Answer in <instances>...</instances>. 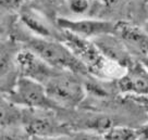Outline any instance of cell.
<instances>
[{
	"mask_svg": "<svg viewBox=\"0 0 148 140\" xmlns=\"http://www.w3.org/2000/svg\"><path fill=\"white\" fill-rule=\"evenodd\" d=\"M24 42L26 48L38 54L53 69L70 71L81 76L89 75L87 67L83 62H81L69 47L59 39L42 38L33 35L28 36Z\"/></svg>",
	"mask_w": 148,
	"mask_h": 140,
	"instance_id": "cell-1",
	"label": "cell"
},
{
	"mask_svg": "<svg viewBox=\"0 0 148 140\" xmlns=\"http://www.w3.org/2000/svg\"><path fill=\"white\" fill-rule=\"evenodd\" d=\"M5 98L11 104L37 110H57L59 107L48 96L45 85L18 75L13 87L5 92Z\"/></svg>",
	"mask_w": 148,
	"mask_h": 140,
	"instance_id": "cell-2",
	"label": "cell"
},
{
	"mask_svg": "<svg viewBox=\"0 0 148 140\" xmlns=\"http://www.w3.org/2000/svg\"><path fill=\"white\" fill-rule=\"evenodd\" d=\"M79 76L70 71H59L47 80V93L59 107H75L83 101L85 88Z\"/></svg>",
	"mask_w": 148,
	"mask_h": 140,
	"instance_id": "cell-3",
	"label": "cell"
},
{
	"mask_svg": "<svg viewBox=\"0 0 148 140\" xmlns=\"http://www.w3.org/2000/svg\"><path fill=\"white\" fill-rule=\"evenodd\" d=\"M56 24L61 29L87 39H94L107 34H114L116 27V22L96 19L73 20L69 18H57Z\"/></svg>",
	"mask_w": 148,
	"mask_h": 140,
	"instance_id": "cell-4",
	"label": "cell"
},
{
	"mask_svg": "<svg viewBox=\"0 0 148 140\" xmlns=\"http://www.w3.org/2000/svg\"><path fill=\"white\" fill-rule=\"evenodd\" d=\"M15 61L18 75L37 80L44 85L46 84L49 78H51L60 71L53 69L38 54L26 47L16 52Z\"/></svg>",
	"mask_w": 148,
	"mask_h": 140,
	"instance_id": "cell-5",
	"label": "cell"
},
{
	"mask_svg": "<svg viewBox=\"0 0 148 140\" xmlns=\"http://www.w3.org/2000/svg\"><path fill=\"white\" fill-rule=\"evenodd\" d=\"M119 93L126 96H148V70L140 61L130 65L119 80H114Z\"/></svg>",
	"mask_w": 148,
	"mask_h": 140,
	"instance_id": "cell-6",
	"label": "cell"
},
{
	"mask_svg": "<svg viewBox=\"0 0 148 140\" xmlns=\"http://www.w3.org/2000/svg\"><path fill=\"white\" fill-rule=\"evenodd\" d=\"M114 35L124 42L129 51L138 60L148 54V33L143 26L130 22H116Z\"/></svg>",
	"mask_w": 148,
	"mask_h": 140,
	"instance_id": "cell-7",
	"label": "cell"
},
{
	"mask_svg": "<svg viewBox=\"0 0 148 140\" xmlns=\"http://www.w3.org/2000/svg\"><path fill=\"white\" fill-rule=\"evenodd\" d=\"M99 50L105 56L112 61H116L125 69L134 63L135 59L133 54L129 51L124 42L114 34H107L92 39Z\"/></svg>",
	"mask_w": 148,
	"mask_h": 140,
	"instance_id": "cell-8",
	"label": "cell"
},
{
	"mask_svg": "<svg viewBox=\"0 0 148 140\" xmlns=\"http://www.w3.org/2000/svg\"><path fill=\"white\" fill-rule=\"evenodd\" d=\"M20 21L34 36L60 40L61 28L56 29L49 20L36 9H24L20 13Z\"/></svg>",
	"mask_w": 148,
	"mask_h": 140,
	"instance_id": "cell-9",
	"label": "cell"
},
{
	"mask_svg": "<svg viewBox=\"0 0 148 140\" xmlns=\"http://www.w3.org/2000/svg\"><path fill=\"white\" fill-rule=\"evenodd\" d=\"M37 109H33L32 113L24 111L21 120L23 121L24 130L27 136L32 137H48L55 130L53 120L50 114L36 113Z\"/></svg>",
	"mask_w": 148,
	"mask_h": 140,
	"instance_id": "cell-10",
	"label": "cell"
},
{
	"mask_svg": "<svg viewBox=\"0 0 148 140\" xmlns=\"http://www.w3.org/2000/svg\"><path fill=\"white\" fill-rule=\"evenodd\" d=\"M102 139L108 140H134L139 139L138 130L126 126H113L101 134Z\"/></svg>",
	"mask_w": 148,
	"mask_h": 140,
	"instance_id": "cell-11",
	"label": "cell"
},
{
	"mask_svg": "<svg viewBox=\"0 0 148 140\" xmlns=\"http://www.w3.org/2000/svg\"><path fill=\"white\" fill-rule=\"evenodd\" d=\"M131 11L136 21H140L143 24L148 22V0H133Z\"/></svg>",
	"mask_w": 148,
	"mask_h": 140,
	"instance_id": "cell-12",
	"label": "cell"
},
{
	"mask_svg": "<svg viewBox=\"0 0 148 140\" xmlns=\"http://www.w3.org/2000/svg\"><path fill=\"white\" fill-rule=\"evenodd\" d=\"M65 5L74 15H85L92 7L89 0H65Z\"/></svg>",
	"mask_w": 148,
	"mask_h": 140,
	"instance_id": "cell-13",
	"label": "cell"
},
{
	"mask_svg": "<svg viewBox=\"0 0 148 140\" xmlns=\"http://www.w3.org/2000/svg\"><path fill=\"white\" fill-rule=\"evenodd\" d=\"M1 7L7 10H18L24 8L31 0H0Z\"/></svg>",
	"mask_w": 148,
	"mask_h": 140,
	"instance_id": "cell-14",
	"label": "cell"
},
{
	"mask_svg": "<svg viewBox=\"0 0 148 140\" xmlns=\"http://www.w3.org/2000/svg\"><path fill=\"white\" fill-rule=\"evenodd\" d=\"M126 98L132 100L148 112V96H126Z\"/></svg>",
	"mask_w": 148,
	"mask_h": 140,
	"instance_id": "cell-15",
	"label": "cell"
},
{
	"mask_svg": "<svg viewBox=\"0 0 148 140\" xmlns=\"http://www.w3.org/2000/svg\"><path fill=\"white\" fill-rule=\"evenodd\" d=\"M137 130H138L139 139L148 140V123H146V124L143 125L142 127H139Z\"/></svg>",
	"mask_w": 148,
	"mask_h": 140,
	"instance_id": "cell-16",
	"label": "cell"
},
{
	"mask_svg": "<svg viewBox=\"0 0 148 140\" xmlns=\"http://www.w3.org/2000/svg\"><path fill=\"white\" fill-rule=\"evenodd\" d=\"M32 1H37V2H39L40 5H46V7H53V5H59L61 0H31V2H32Z\"/></svg>",
	"mask_w": 148,
	"mask_h": 140,
	"instance_id": "cell-17",
	"label": "cell"
},
{
	"mask_svg": "<svg viewBox=\"0 0 148 140\" xmlns=\"http://www.w3.org/2000/svg\"><path fill=\"white\" fill-rule=\"evenodd\" d=\"M138 61H140V62L144 64V66L148 70V54H145V56H140V58L138 59Z\"/></svg>",
	"mask_w": 148,
	"mask_h": 140,
	"instance_id": "cell-18",
	"label": "cell"
},
{
	"mask_svg": "<svg viewBox=\"0 0 148 140\" xmlns=\"http://www.w3.org/2000/svg\"><path fill=\"white\" fill-rule=\"evenodd\" d=\"M143 27H144V29L148 33V22H146V23L143 24Z\"/></svg>",
	"mask_w": 148,
	"mask_h": 140,
	"instance_id": "cell-19",
	"label": "cell"
}]
</instances>
